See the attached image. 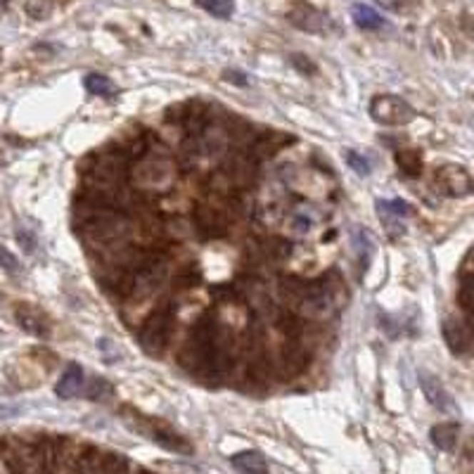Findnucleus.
<instances>
[{
    "label": "nucleus",
    "instance_id": "obj_1",
    "mask_svg": "<svg viewBox=\"0 0 474 474\" xmlns=\"http://www.w3.org/2000/svg\"><path fill=\"white\" fill-rule=\"evenodd\" d=\"M171 332H173L171 313H168V311H154L138 332L140 346H143V351L147 356L159 358V356L166 351L168 342H171Z\"/></svg>",
    "mask_w": 474,
    "mask_h": 474
},
{
    "label": "nucleus",
    "instance_id": "obj_2",
    "mask_svg": "<svg viewBox=\"0 0 474 474\" xmlns=\"http://www.w3.org/2000/svg\"><path fill=\"white\" fill-rule=\"evenodd\" d=\"M370 116L384 126H403L413 121L415 109L398 95H377L370 102Z\"/></svg>",
    "mask_w": 474,
    "mask_h": 474
},
{
    "label": "nucleus",
    "instance_id": "obj_3",
    "mask_svg": "<svg viewBox=\"0 0 474 474\" xmlns=\"http://www.w3.org/2000/svg\"><path fill=\"white\" fill-rule=\"evenodd\" d=\"M223 176L226 181L235 185L237 190H249L251 185L256 183L258 168H256V159L251 154L244 152H228L223 157Z\"/></svg>",
    "mask_w": 474,
    "mask_h": 474
},
{
    "label": "nucleus",
    "instance_id": "obj_4",
    "mask_svg": "<svg viewBox=\"0 0 474 474\" xmlns=\"http://www.w3.org/2000/svg\"><path fill=\"white\" fill-rule=\"evenodd\" d=\"M133 181L145 190H161L173 181V166L166 159H145L133 168Z\"/></svg>",
    "mask_w": 474,
    "mask_h": 474
},
{
    "label": "nucleus",
    "instance_id": "obj_5",
    "mask_svg": "<svg viewBox=\"0 0 474 474\" xmlns=\"http://www.w3.org/2000/svg\"><path fill=\"white\" fill-rule=\"evenodd\" d=\"M434 183L446 197H465L472 190V178L468 168L458 164H443L441 168H436Z\"/></svg>",
    "mask_w": 474,
    "mask_h": 474
},
{
    "label": "nucleus",
    "instance_id": "obj_6",
    "mask_svg": "<svg viewBox=\"0 0 474 474\" xmlns=\"http://www.w3.org/2000/svg\"><path fill=\"white\" fill-rule=\"evenodd\" d=\"M420 387H422L425 398L432 403V408H436L439 413H455L458 410L453 396L448 394L446 387H443L436 375L427 373V370H420Z\"/></svg>",
    "mask_w": 474,
    "mask_h": 474
},
{
    "label": "nucleus",
    "instance_id": "obj_7",
    "mask_svg": "<svg viewBox=\"0 0 474 474\" xmlns=\"http://www.w3.org/2000/svg\"><path fill=\"white\" fill-rule=\"evenodd\" d=\"M296 308H299L301 316L311 318V321H323V318H328L332 311V296L328 292V287H323V285L308 287L306 296L299 301Z\"/></svg>",
    "mask_w": 474,
    "mask_h": 474
},
{
    "label": "nucleus",
    "instance_id": "obj_8",
    "mask_svg": "<svg viewBox=\"0 0 474 474\" xmlns=\"http://www.w3.org/2000/svg\"><path fill=\"white\" fill-rule=\"evenodd\" d=\"M195 228L204 237H221V235H226V231H228V216L211 204H197Z\"/></svg>",
    "mask_w": 474,
    "mask_h": 474
},
{
    "label": "nucleus",
    "instance_id": "obj_9",
    "mask_svg": "<svg viewBox=\"0 0 474 474\" xmlns=\"http://www.w3.org/2000/svg\"><path fill=\"white\" fill-rule=\"evenodd\" d=\"M306 368H308V351L303 349L301 344L287 342L283 346V351H280V358H278L280 377H285V380H292V377L301 375Z\"/></svg>",
    "mask_w": 474,
    "mask_h": 474
},
{
    "label": "nucleus",
    "instance_id": "obj_10",
    "mask_svg": "<svg viewBox=\"0 0 474 474\" xmlns=\"http://www.w3.org/2000/svg\"><path fill=\"white\" fill-rule=\"evenodd\" d=\"M441 335H443V342H446L448 351L453 356H465L470 351V330L465 328L460 321H455V318H448V321L441 323Z\"/></svg>",
    "mask_w": 474,
    "mask_h": 474
},
{
    "label": "nucleus",
    "instance_id": "obj_11",
    "mask_svg": "<svg viewBox=\"0 0 474 474\" xmlns=\"http://www.w3.org/2000/svg\"><path fill=\"white\" fill-rule=\"evenodd\" d=\"M17 323L21 325V330L29 332V335H36V337H48L50 335L48 318L43 316L36 306H19L17 308Z\"/></svg>",
    "mask_w": 474,
    "mask_h": 474
},
{
    "label": "nucleus",
    "instance_id": "obj_12",
    "mask_svg": "<svg viewBox=\"0 0 474 474\" xmlns=\"http://www.w3.org/2000/svg\"><path fill=\"white\" fill-rule=\"evenodd\" d=\"M147 436H152L154 441L159 443V446H164L168 450H178V453H190V446L188 441L183 439V436H178L176 432H171L166 425H161V422H150V429H143Z\"/></svg>",
    "mask_w": 474,
    "mask_h": 474
},
{
    "label": "nucleus",
    "instance_id": "obj_13",
    "mask_svg": "<svg viewBox=\"0 0 474 474\" xmlns=\"http://www.w3.org/2000/svg\"><path fill=\"white\" fill-rule=\"evenodd\" d=\"M81 389H84V370H81L79 363H71L62 373V377H59L55 394L59 398H74L81 394Z\"/></svg>",
    "mask_w": 474,
    "mask_h": 474
},
{
    "label": "nucleus",
    "instance_id": "obj_14",
    "mask_svg": "<svg viewBox=\"0 0 474 474\" xmlns=\"http://www.w3.org/2000/svg\"><path fill=\"white\" fill-rule=\"evenodd\" d=\"M231 463L242 474H268V463L258 450H242V453L231 458Z\"/></svg>",
    "mask_w": 474,
    "mask_h": 474
},
{
    "label": "nucleus",
    "instance_id": "obj_15",
    "mask_svg": "<svg viewBox=\"0 0 474 474\" xmlns=\"http://www.w3.org/2000/svg\"><path fill=\"white\" fill-rule=\"evenodd\" d=\"M458 436H460V425L458 422H441V425L432 427L429 439L439 450H453L458 446Z\"/></svg>",
    "mask_w": 474,
    "mask_h": 474
},
{
    "label": "nucleus",
    "instance_id": "obj_16",
    "mask_svg": "<svg viewBox=\"0 0 474 474\" xmlns=\"http://www.w3.org/2000/svg\"><path fill=\"white\" fill-rule=\"evenodd\" d=\"M351 17H353V21H356V26H358V29H368V31H375V29H380V26L384 24L382 14L377 12L375 7H370V5H365V3L353 5Z\"/></svg>",
    "mask_w": 474,
    "mask_h": 474
},
{
    "label": "nucleus",
    "instance_id": "obj_17",
    "mask_svg": "<svg viewBox=\"0 0 474 474\" xmlns=\"http://www.w3.org/2000/svg\"><path fill=\"white\" fill-rule=\"evenodd\" d=\"M285 143H287V136H258L256 143L251 145L249 154L254 159H266V157H271V154H276Z\"/></svg>",
    "mask_w": 474,
    "mask_h": 474
},
{
    "label": "nucleus",
    "instance_id": "obj_18",
    "mask_svg": "<svg viewBox=\"0 0 474 474\" xmlns=\"http://www.w3.org/2000/svg\"><path fill=\"white\" fill-rule=\"evenodd\" d=\"M86 91L91 95H98V98H116V86L112 79L102 76V74H88L84 81Z\"/></svg>",
    "mask_w": 474,
    "mask_h": 474
},
{
    "label": "nucleus",
    "instance_id": "obj_19",
    "mask_svg": "<svg viewBox=\"0 0 474 474\" xmlns=\"http://www.w3.org/2000/svg\"><path fill=\"white\" fill-rule=\"evenodd\" d=\"M276 328L287 337V342H296L303 335V325L299 321V316L290 313V311H280L276 318Z\"/></svg>",
    "mask_w": 474,
    "mask_h": 474
},
{
    "label": "nucleus",
    "instance_id": "obj_20",
    "mask_svg": "<svg viewBox=\"0 0 474 474\" xmlns=\"http://www.w3.org/2000/svg\"><path fill=\"white\" fill-rule=\"evenodd\" d=\"M308 283H303L299 278H287L283 280V285H280V294H283V299L287 303H292V306H299V301L306 296L308 292Z\"/></svg>",
    "mask_w": 474,
    "mask_h": 474
},
{
    "label": "nucleus",
    "instance_id": "obj_21",
    "mask_svg": "<svg viewBox=\"0 0 474 474\" xmlns=\"http://www.w3.org/2000/svg\"><path fill=\"white\" fill-rule=\"evenodd\" d=\"M396 164L405 178H420L422 173V157L415 150H403L396 154Z\"/></svg>",
    "mask_w": 474,
    "mask_h": 474
},
{
    "label": "nucleus",
    "instance_id": "obj_22",
    "mask_svg": "<svg viewBox=\"0 0 474 474\" xmlns=\"http://www.w3.org/2000/svg\"><path fill=\"white\" fill-rule=\"evenodd\" d=\"M231 140L237 145V150H244V147H249L256 143V136H254V128L251 126H247L244 121H235V126L231 128Z\"/></svg>",
    "mask_w": 474,
    "mask_h": 474
},
{
    "label": "nucleus",
    "instance_id": "obj_23",
    "mask_svg": "<svg viewBox=\"0 0 474 474\" xmlns=\"http://www.w3.org/2000/svg\"><path fill=\"white\" fill-rule=\"evenodd\" d=\"M195 3L218 19H228L235 10V0H195Z\"/></svg>",
    "mask_w": 474,
    "mask_h": 474
},
{
    "label": "nucleus",
    "instance_id": "obj_24",
    "mask_svg": "<svg viewBox=\"0 0 474 474\" xmlns=\"http://www.w3.org/2000/svg\"><path fill=\"white\" fill-rule=\"evenodd\" d=\"M458 301H460V306L465 311L474 313V273H470V276L463 280L460 292H458Z\"/></svg>",
    "mask_w": 474,
    "mask_h": 474
},
{
    "label": "nucleus",
    "instance_id": "obj_25",
    "mask_svg": "<svg viewBox=\"0 0 474 474\" xmlns=\"http://www.w3.org/2000/svg\"><path fill=\"white\" fill-rule=\"evenodd\" d=\"M346 164H349L356 173H360V176H370V171H373V164L363 157V154H358V152H353V150H349L346 152Z\"/></svg>",
    "mask_w": 474,
    "mask_h": 474
},
{
    "label": "nucleus",
    "instance_id": "obj_26",
    "mask_svg": "<svg viewBox=\"0 0 474 474\" xmlns=\"http://www.w3.org/2000/svg\"><path fill=\"white\" fill-rule=\"evenodd\" d=\"M377 206H382V209H387L389 213H394L396 218L410 216V213H413V206H410L408 202H403V199H391V202H377Z\"/></svg>",
    "mask_w": 474,
    "mask_h": 474
},
{
    "label": "nucleus",
    "instance_id": "obj_27",
    "mask_svg": "<svg viewBox=\"0 0 474 474\" xmlns=\"http://www.w3.org/2000/svg\"><path fill=\"white\" fill-rule=\"evenodd\" d=\"M292 66L299 74H303V76H308V74H316V64L311 62V59L306 57V55H292Z\"/></svg>",
    "mask_w": 474,
    "mask_h": 474
},
{
    "label": "nucleus",
    "instance_id": "obj_28",
    "mask_svg": "<svg viewBox=\"0 0 474 474\" xmlns=\"http://www.w3.org/2000/svg\"><path fill=\"white\" fill-rule=\"evenodd\" d=\"M0 266H3L5 271H10V273H17V271H19V261L14 258L12 251H7L5 247H0Z\"/></svg>",
    "mask_w": 474,
    "mask_h": 474
},
{
    "label": "nucleus",
    "instance_id": "obj_29",
    "mask_svg": "<svg viewBox=\"0 0 474 474\" xmlns=\"http://www.w3.org/2000/svg\"><path fill=\"white\" fill-rule=\"evenodd\" d=\"M109 391H112V387H109V382H105V380H95V382H93L91 394H88V396H91V398H98V396H100V398H102V396H107Z\"/></svg>",
    "mask_w": 474,
    "mask_h": 474
},
{
    "label": "nucleus",
    "instance_id": "obj_30",
    "mask_svg": "<svg viewBox=\"0 0 474 474\" xmlns=\"http://www.w3.org/2000/svg\"><path fill=\"white\" fill-rule=\"evenodd\" d=\"M17 242L21 244V247H24V251H34V247H36L34 235L26 233V231H19V233H17Z\"/></svg>",
    "mask_w": 474,
    "mask_h": 474
},
{
    "label": "nucleus",
    "instance_id": "obj_31",
    "mask_svg": "<svg viewBox=\"0 0 474 474\" xmlns=\"http://www.w3.org/2000/svg\"><path fill=\"white\" fill-rule=\"evenodd\" d=\"M226 79H231V84H237V86H244L247 84V76L240 71H226Z\"/></svg>",
    "mask_w": 474,
    "mask_h": 474
},
{
    "label": "nucleus",
    "instance_id": "obj_32",
    "mask_svg": "<svg viewBox=\"0 0 474 474\" xmlns=\"http://www.w3.org/2000/svg\"><path fill=\"white\" fill-rule=\"evenodd\" d=\"M294 226L299 228V231H308V228H311V221H308V218H303V216H296V218H294Z\"/></svg>",
    "mask_w": 474,
    "mask_h": 474
},
{
    "label": "nucleus",
    "instance_id": "obj_33",
    "mask_svg": "<svg viewBox=\"0 0 474 474\" xmlns=\"http://www.w3.org/2000/svg\"><path fill=\"white\" fill-rule=\"evenodd\" d=\"M470 332H472V337H474V313H470Z\"/></svg>",
    "mask_w": 474,
    "mask_h": 474
},
{
    "label": "nucleus",
    "instance_id": "obj_34",
    "mask_svg": "<svg viewBox=\"0 0 474 474\" xmlns=\"http://www.w3.org/2000/svg\"><path fill=\"white\" fill-rule=\"evenodd\" d=\"M380 3H384V5H389V7H391V5H394V0H380Z\"/></svg>",
    "mask_w": 474,
    "mask_h": 474
}]
</instances>
